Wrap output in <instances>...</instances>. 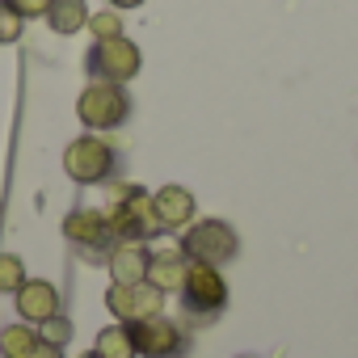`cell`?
I'll return each instance as SVG.
<instances>
[{
  "mask_svg": "<svg viewBox=\"0 0 358 358\" xmlns=\"http://www.w3.org/2000/svg\"><path fill=\"white\" fill-rule=\"evenodd\" d=\"M38 333L30 324H9V329H0V358H26L34 350Z\"/></svg>",
  "mask_w": 358,
  "mask_h": 358,
  "instance_id": "16",
  "label": "cell"
},
{
  "mask_svg": "<svg viewBox=\"0 0 358 358\" xmlns=\"http://www.w3.org/2000/svg\"><path fill=\"white\" fill-rule=\"evenodd\" d=\"M160 303H164V291L152 287L148 278H143V282H110V291H106V308H110L122 324L143 320V316H156Z\"/></svg>",
  "mask_w": 358,
  "mask_h": 358,
  "instance_id": "8",
  "label": "cell"
},
{
  "mask_svg": "<svg viewBox=\"0 0 358 358\" xmlns=\"http://www.w3.org/2000/svg\"><path fill=\"white\" fill-rule=\"evenodd\" d=\"M131 329V337H135V350L143 354V358H182L186 354V337H182V329H177L169 316H143V320H131L127 324Z\"/></svg>",
  "mask_w": 358,
  "mask_h": 358,
  "instance_id": "7",
  "label": "cell"
},
{
  "mask_svg": "<svg viewBox=\"0 0 358 358\" xmlns=\"http://www.w3.org/2000/svg\"><path fill=\"white\" fill-rule=\"evenodd\" d=\"M47 26H51L55 34H76V30L89 26V5H85V0H51Z\"/></svg>",
  "mask_w": 358,
  "mask_h": 358,
  "instance_id": "14",
  "label": "cell"
},
{
  "mask_svg": "<svg viewBox=\"0 0 358 358\" xmlns=\"http://www.w3.org/2000/svg\"><path fill=\"white\" fill-rule=\"evenodd\" d=\"M236 249H241V241L224 220H203L182 236V253L190 262H203V266H224L236 257Z\"/></svg>",
  "mask_w": 358,
  "mask_h": 358,
  "instance_id": "5",
  "label": "cell"
},
{
  "mask_svg": "<svg viewBox=\"0 0 358 358\" xmlns=\"http://www.w3.org/2000/svg\"><path fill=\"white\" fill-rule=\"evenodd\" d=\"M9 5L22 13V17H47V9H51V0H9Z\"/></svg>",
  "mask_w": 358,
  "mask_h": 358,
  "instance_id": "21",
  "label": "cell"
},
{
  "mask_svg": "<svg viewBox=\"0 0 358 358\" xmlns=\"http://www.w3.org/2000/svg\"><path fill=\"white\" fill-rule=\"evenodd\" d=\"M106 262H110V278H114V282H143V278H148L152 249H148V245H135V241H118Z\"/></svg>",
  "mask_w": 358,
  "mask_h": 358,
  "instance_id": "12",
  "label": "cell"
},
{
  "mask_svg": "<svg viewBox=\"0 0 358 358\" xmlns=\"http://www.w3.org/2000/svg\"><path fill=\"white\" fill-rule=\"evenodd\" d=\"M26 358H64V345H55V341H34V350L26 354Z\"/></svg>",
  "mask_w": 358,
  "mask_h": 358,
  "instance_id": "22",
  "label": "cell"
},
{
  "mask_svg": "<svg viewBox=\"0 0 358 358\" xmlns=\"http://www.w3.org/2000/svg\"><path fill=\"white\" fill-rule=\"evenodd\" d=\"M89 30H93V38H118L122 17L118 13H89Z\"/></svg>",
  "mask_w": 358,
  "mask_h": 358,
  "instance_id": "19",
  "label": "cell"
},
{
  "mask_svg": "<svg viewBox=\"0 0 358 358\" xmlns=\"http://www.w3.org/2000/svg\"><path fill=\"white\" fill-rule=\"evenodd\" d=\"M106 215H110V228H114V245H118V241L143 245V241H152V236L160 232V220H156V211H152V194H143L139 186H127V190L118 194V203H114Z\"/></svg>",
  "mask_w": 358,
  "mask_h": 358,
  "instance_id": "3",
  "label": "cell"
},
{
  "mask_svg": "<svg viewBox=\"0 0 358 358\" xmlns=\"http://www.w3.org/2000/svg\"><path fill=\"white\" fill-rule=\"evenodd\" d=\"M80 358H101V354H97V350H89V354H80Z\"/></svg>",
  "mask_w": 358,
  "mask_h": 358,
  "instance_id": "24",
  "label": "cell"
},
{
  "mask_svg": "<svg viewBox=\"0 0 358 358\" xmlns=\"http://www.w3.org/2000/svg\"><path fill=\"white\" fill-rule=\"evenodd\" d=\"M93 345H97L101 358H135V354H139V350H135V337H131V329H127L122 320L110 324V329H101Z\"/></svg>",
  "mask_w": 358,
  "mask_h": 358,
  "instance_id": "15",
  "label": "cell"
},
{
  "mask_svg": "<svg viewBox=\"0 0 358 358\" xmlns=\"http://www.w3.org/2000/svg\"><path fill=\"white\" fill-rule=\"evenodd\" d=\"M241 358H257V354H241Z\"/></svg>",
  "mask_w": 358,
  "mask_h": 358,
  "instance_id": "25",
  "label": "cell"
},
{
  "mask_svg": "<svg viewBox=\"0 0 358 358\" xmlns=\"http://www.w3.org/2000/svg\"><path fill=\"white\" fill-rule=\"evenodd\" d=\"M152 211H156L160 228L177 232V228H186V224L194 220L199 203H194V194H190L186 186H160V190L152 194Z\"/></svg>",
  "mask_w": 358,
  "mask_h": 358,
  "instance_id": "10",
  "label": "cell"
},
{
  "mask_svg": "<svg viewBox=\"0 0 358 358\" xmlns=\"http://www.w3.org/2000/svg\"><path fill=\"white\" fill-rule=\"evenodd\" d=\"M76 118L89 127V131H114L131 118V97L122 85H110V80H93L80 101H76Z\"/></svg>",
  "mask_w": 358,
  "mask_h": 358,
  "instance_id": "2",
  "label": "cell"
},
{
  "mask_svg": "<svg viewBox=\"0 0 358 358\" xmlns=\"http://www.w3.org/2000/svg\"><path fill=\"white\" fill-rule=\"evenodd\" d=\"M110 5H114V9H139L143 0H110Z\"/></svg>",
  "mask_w": 358,
  "mask_h": 358,
  "instance_id": "23",
  "label": "cell"
},
{
  "mask_svg": "<svg viewBox=\"0 0 358 358\" xmlns=\"http://www.w3.org/2000/svg\"><path fill=\"white\" fill-rule=\"evenodd\" d=\"M114 164H118L114 148H110L106 139H97V135H80V139H72L68 152H64V169H68L72 182H80V186L110 182Z\"/></svg>",
  "mask_w": 358,
  "mask_h": 358,
  "instance_id": "4",
  "label": "cell"
},
{
  "mask_svg": "<svg viewBox=\"0 0 358 358\" xmlns=\"http://www.w3.org/2000/svg\"><path fill=\"white\" fill-rule=\"evenodd\" d=\"M26 278H30V274H26V266H22L17 253H0V291H13V295H17V287H22Z\"/></svg>",
  "mask_w": 358,
  "mask_h": 358,
  "instance_id": "17",
  "label": "cell"
},
{
  "mask_svg": "<svg viewBox=\"0 0 358 358\" xmlns=\"http://www.w3.org/2000/svg\"><path fill=\"white\" fill-rule=\"evenodd\" d=\"M182 303L190 316H215L224 312L228 303V282L220 278V266H203V262H190L186 270V282H182Z\"/></svg>",
  "mask_w": 358,
  "mask_h": 358,
  "instance_id": "6",
  "label": "cell"
},
{
  "mask_svg": "<svg viewBox=\"0 0 358 358\" xmlns=\"http://www.w3.org/2000/svg\"><path fill=\"white\" fill-rule=\"evenodd\" d=\"M22 30H26V17L9 5V0H0V47H5V43H17Z\"/></svg>",
  "mask_w": 358,
  "mask_h": 358,
  "instance_id": "18",
  "label": "cell"
},
{
  "mask_svg": "<svg viewBox=\"0 0 358 358\" xmlns=\"http://www.w3.org/2000/svg\"><path fill=\"white\" fill-rule=\"evenodd\" d=\"M17 312H22V320L43 324V320H51L59 312V291L51 282H43V278H26L17 287Z\"/></svg>",
  "mask_w": 358,
  "mask_h": 358,
  "instance_id": "11",
  "label": "cell"
},
{
  "mask_svg": "<svg viewBox=\"0 0 358 358\" xmlns=\"http://www.w3.org/2000/svg\"><path fill=\"white\" fill-rule=\"evenodd\" d=\"M64 236L72 241V245H80V249H114V228H110V215L106 211H72L68 220H64Z\"/></svg>",
  "mask_w": 358,
  "mask_h": 358,
  "instance_id": "9",
  "label": "cell"
},
{
  "mask_svg": "<svg viewBox=\"0 0 358 358\" xmlns=\"http://www.w3.org/2000/svg\"><path fill=\"white\" fill-rule=\"evenodd\" d=\"M186 270H190V257H186L182 249H160V253H152V262H148V282L160 287V291H182Z\"/></svg>",
  "mask_w": 358,
  "mask_h": 358,
  "instance_id": "13",
  "label": "cell"
},
{
  "mask_svg": "<svg viewBox=\"0 0 358 358\" xmlns=\"http://www.w3.org/2000/svg\"><path fill=\"white\" fill-rule=\"evenodd\" d=\"M43 341H55V345H68L72 341V320L64 312H55L51 320H43Z\"/></svg>",
  "mask_w": 358,
  "mask_h": 358,
  "instance_id": "20",
  "label": "cell"
},
{
  "mask_svg": "<svg viewBox=\"0 0 358 358\" xmlns=\"http://www.w3.org/2000/svg\"><path fill=\"white\" fill-rule=\"evenodd\" d=\"M139 68H143V55H139V47L131 43V38H97L93 47H89V55H85V72L93 76V80H110V85H127V80H135L139 76Z\"/></svg>",
  "mask_w": 358,
  "mask_h": 358,
  "instance_id": "1",
  "label": "cell"
}]
</instances>
